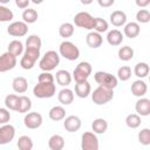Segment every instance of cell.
Listing matches in <instances>:
<instances>
[{"label": "cell", "instance_id": "obj_50", "mask_svg": "<svg viewBox=\"0 0 150 150\" xmlns=\"http://www.w3.org/2000/svg\"><path fill=\"white\" fill-rule=\"evenodd\" d=\"M33 4H35V5H40V4H42L45 0H30Z\"/></svg>", "mask_w": 150, "mask_h": 150}, {"label": "cell", "instance_id": "obj_39", "mask_svg": "<svg viewBox=\"0 0 150 150\" xmlns=\"http://www.w3.org/2000/svg\"><path fill=\"white\" fill-rule=\"evenodd\" d=\"M109 28V23L102 19V18H95V23H94V30L97 33H104Z\"/></svg>", "mask_w": 150, "mask_h": 150}, {"label": "cell", "instance_id": "obj_44", "mask_svg": "<svg viewBox=\"0 0 150 150\" xmlns=\"http://www.w3.org/2000/svg\"><path fill=\"white\" fill-rule=\"evenodd\" d=\"M20 66H21V68H23V69H26V70H29V69H32V68L35 66V62L32 61L30 59L26 57L25 55H22V57H21V60H20Z\"/></svg>", "mask_w": 150, "mask_h": 150}, {"label": "cell", "instance_id": "obj_15", "mask_svg": "<svg viewBox=\"0 0 150 150\" xmlns=\"http://www.w3.org/2000/svg\"><path fill=\"white\" fill-rule=\"evenodd\" d=\"M135 110H136V114H138L139 116H149L150 115V100L143 96L139 97L136 101Z\"/></svg>", "mask_w": 150, "mask_h": 150}, {"label": "cell", "instance_id": "obj_13", "mask_svg": "<svg viewBox=\"0 0 150 150\" xmlns=\"http://www.w3.org/2000/svg\"><path fill=\"white\" fill-rule=\"evenodd\" d=\"M63 128L68 131V132H75V131H79L81 125H82V121L79 116H75V115H70V116H67L66 118H63Z\"/></svg>", "mask_w": 150, "mask_h": 150}, {"label": "cell", "instance_id": "obj_24", "mask_svg": "<svg viewBox=\"0 0 150 150\" xmlns=\"http://www.w3.org/2000/svg\"><path fill=\"white\" fill-rule=\"evenodd\" d=\"M48 116L52 121L59 122V121H62L66 117V110L61 105H54L53 108H50V110L48 112Z\"/></svg>", "mask_w": 150, "mask_h": 150}, {"label": "cell", "instance_id": "obj_34", "mask_svg": "<svg viewBox=\"0 0 150 150\" xmlns=\"http://www.w3.org/2000/svg\"><path fill=\"white\" fill-rule=\"evenodd\" d=\"M42 46L41 38L36 34H32L26 39V48H34V49H40Z\"/></svg>", "mask_w": 150, "mask_h": 150}, {"label": "cell", "instance_id": "obj_8", "mask_svg": "<svg viewBox=\"0 0 150 150\" xmlns=\"http://www.w3.org/2000/svg\"><path fill=\"white\" fill-rule=\"evenodd\" d=\"M81 148L82 150H98L100 143L95 132L86 131L81 136Z\"/></svg>", "mask_w": 150, "mask_h": 150}, {"label": "cell", "instance_id": "obj_20", "mask_svg": "<svg viewBox=\"0 0 150 150\" xmlns=\"http://www.w3.org/2000/svg\"><path fill=\"white\" fill-rule=\"evenodd\" d=\"M12 88L18 94H23L28 89V81L23 76H16L12 82Z\"/></svg>", "mask_w": 150, "mask_h": 150}, {"label": "cell", "instance_id": "obj_6", "mask_svg": "<svg viewBox=\"0 0 150 150\" xmlns=\"http://www.w3.org/2000/svg\"><path fill=\"white\" fill-rule=\"evenodd\" d=\"M91 71H93L91 64L87 61H82L75 67V69L73 71V79L75 80V82L87 81L88 77L90 76Z\"/></svg>", "mask_w": 150, "mask_h": 150}, {"label": "cell", "instance_id": "obj_28", "mask_svg": "<svg viewBox=\"0 0 150 150\" xmlns=\"http://www.w3.org/2000/svg\"><path fill=\"white\" fill-rule=\"evenodd\" d=\"M32 109V101L28 96H19V104H18V109L16 111L20 114H26Z\"/></svg>", "mask_w": 150, "mask_h": 150}, {"label": "cell", "instance_id": "obj_12", "mask_svg": "<svg viewBox=\"0 0 150 150\" xmlns=\"http://www.w3.org/2000/svg\"><path fill=\"white\" fill-rule=\"evenodd\" d=\"M15 137V128L12 124H1L0 127V145L11 143Z\"/></svg>", "mask_w": 150, "mask_h": 150}, {"label": "cell", "instance_id": "obj_1", "mask_svg": "<svg viewBox=\"0 0 150 150\" xmlns=\"http://www.w3.org/2000/svg\"><path fill=\"white\" fill-rule=\"evenodd\" d=\"M60 63V55L55 50H48L39 61V67L42 71H52Z\"/></svg>", "mask_w": 150, "mask_h": 150}, {"label": "cell", "instance_id": "obj_37", "mask_svg": "<svg viewBox=\"0 0 150 150\" xmlns=\"http://www.w3.org/2000/svg\"><path fill=\"white\" fill-rule=\"evenodd\" d=\"M14 18V13L12 9L6 7L5 5H0V22H9Z\"/></svg>", "mask_w": 150, "mask_h": 150}, {"label": "cell", "instance_id": "obj_19", "mask_svg": "<svg viewBox=\"0 0 150 150\" xmlns=\"http://www.w3.org/2000/svg\"><path fill=\"white\" fill-rule=\"evenodd\" d=\"M110 23L115 27H122L127 23V14L123 11H114L110 14Z\"/></svg>", "mask_w": 150, "mask_h": 150}, {"label": "cell", "instance_id": "obj_26", "mask_svg": "<svg viewBox=\"0 0 150 150\" xmlns=\"http://www.w3.org/2000/svg\"><path fill=\"white\" fill-rule=\"evenodd\" d=\"M91 129L97 135H101V134H104L108 129V122L104 120V118H95L91 123Z\"/></svg>", "mask_w": 150, "mask_h": 150}, {"label": "cell", "instance_id": "obj_42", "mask_svg": "<svg viewBox=\"0 0 150 150\" xmlns=\"http://www.w3.org/2000/svg\"><path fill=\"white\" fill-rule=\"evenodd\" d=\"M23 55L28 59H30L32 61L36 62L38 59L40 57V49H34V48H26L23 50Z\"/></svg>", "mask_w": 150, "mask_h": 150}, {"label": "cell", "instance_id": "obj_16", "mask_svg": "<svg viewBox=\"0 0 150 150\" xmlns=\"http://www.w3.org/2000/svg\"><path fill=\"white\" fill-rule=\"evenodd\" d=\"M130 90H131V94H132L134 96H136V97H142V96H144V95L146 94V91H148V86H146V83H145L142 79H138V80H136V81L132 82Z\"/></svg>", "mask_w": 150, "mask_h": 150}, {"label": "cell", "instance_id": "obj_38", "mask_svg": "<svg viewBox=\"0 0 150 150\" xmlns=\"http://www.w3.org/2000/svg\"><path fill=\"white\" fill-rule=\"evenodd\" d=\"M131 77V68L129 66H122L117 70V80L120 81H128Z\"/></svg>", "mask_w": 150, "mask_h": 150}, {"label": "cell", "instance_id": "obj_43", "mask_svg": "<svg viewBox=\"0 0 150 150\" xmlns=\"http://www.w3.org/2000/svg\"><path fill=\"white\" fill-rule=\"evenodd\" d=\"M11 120V112L7 108H0V124H6Z\"/></svg>", "mask_w": 150, "mask_h": 150}, {"label": "cell", "instance_id": "obj_7", "mask_svg": "<svg viewBox=\"0 0 150 150\" xmlns=\"http://www.w3.org/2000/svg\"><path fill=\"white\" fill-rule=\"evenodd\" d=\"M73 20H74V25L80 28L88 29V30L94 29L95 18L91 16L88 12H79L77 14H75Z\"/></svg>", "mask_w": 150, "mask_h": 150}, {"label": "cell", "instance_id": "obj_3", "mask_svg": "<svg viewBox=\"0 0 150 150\" xmlns=\"http://www.w3.org/2000/svg\"><path fill=\"white\" fill-rule=\"evenodd\" d=\"M59 53L68 61H75L80 57V49L79 47L73 43L71 41H62L59 46Z\"/></svg>", "mask_w": 150, "mask_h": 150}, {"label": "cell", "instance_id": "obj_18", "mask_svg": "<svg viewBox=\"0 0 150 150\" xmlns=\"http://www.w3.org/2000/svg\"><path fill=\"white\" fill-rule=\"evenodd\" d=\"M91 93V86L88 81L76 82L75 84V95L80 98H86Z\"/></svg>", "mask_w": 150, "mask_h": 150}, {"label": "cell", "instance_id": "obj_45", "mask_svg": "<svg viewBox=\"0 0 150 150\" xmlns=\"http://www.w3.org/2000/svg\"><path fill=\"white\" fill-rule=\"evenodd\" d=\"M38 82H54V76L50 71H42L38 77Z\"/></svg>", "mask_w": 150, "mask_h": 150}, {"label": "cell", "instance_id": "obj_46", "mask_svg": "<svg viewBox=\"0 0 150 150\" xmlns=\"http://www.w3.org/2000/svg\"><path fill=\"white\" fill-rule=\"evenodd\" d=\"M29 2H30V0H15L16 7H19V8H21V9L27 8L28 5H29Z\"/></svg>", "mask_w": 150, "mask_h": 150}, {"label": "cell", "instance_id": "obj_14", "mask_svg": "<svg viewBox=\"0 0 150 150\" xmlns=\"http://www.w3.org/2000/svg\"><path fill=\"white\" fill-rule=\"evenodd\" d=\"M86 43L89 48H93V49H96L98 47L102 46L103 43V38L101 35V33H97V32H89L86 36Z\"/></svg>", "mask_w": 150, "mask_h": 150}, {"label": "cell", "instance_id": "obj_47", "mask_svg": "<svg viewBox=\"0 0 150 150\" xmlns=\"http://www.w3.org/2000/svg\"><path fill=\"white\" fill-rule=\"evenodd\" d=\"M97 4L101 7L108 8V7H110V6H112L115 4V0H97Z\"/></svg>", "mask_w": 150, "mask_h": 150}, {"label": "cell", "instance_id": "obj_27", "mask_svg": "<svg viewBox=\"0 0 150 150\" xmlns=\"http://www.w3.org/2000/svg\"><path fill=\"white\" fill-rule=\"evenodd\" d=\"M23 43L20 41V40H13L8 43V47H7V52H9L11 54H13L14 56H20L22 53H23Z\"/></svg>", "mask_w": 150, "mask_h": 150}, {"label": "cell", "instance_id": "obj_51", "mask_svg": "<svg viewBox=\"0 0 150 150\" xmlns=\"http://www.w3.org/2000/svg\"><path fill=\"white\" fill-rule=\"evenodd\" d=\"M11 0H0V4H2V5H6V4H8Z\"/></svg>", "mask_w": 150, "mask_h": 150}, {"label": "cell", "instance_id": "obj_49", "mask_svg": "<svg viewBox=\"0 0 150 150\" xmlns=\"http://www.w3.org/2000/svg\"><path fill=\"white\" fill-rule=\"evenodd\" d=\"M80 1H81V4H82V5H90L94 0H80Z\"/></svg>", "mask_w": 150, "mask_h": 150}, {"label": "cell", "instance_id": "obj_36", "mask_svg": "<svg viewBox=\"0 0 150 150\" xmlns=\"http://www.w3.org/2000/svg\"><path fill=\"white\" fill-rule=\"evenodd\" d=\"M18 104H19V96L14 95V94H9L5 97V105L7 109L9 110H15L18 109Z\"/></svg>", "mask_w": 150, "mask_h": 150}, {"label": "cell", "instance_id": "obj_22", "mask_svg": "<svg viewBox=\"0 0 150 150\" xmlns=\"http://www.w3.org/2000/svg\"><path fill=\"white\" fill-rule=\"evenodd\" d=\"M123 39H124V36H123L122 32L118 29H111L107 34V41L110 46H120L122 43Z\"/></svg>", "mask_w": 150, "mask_h": 150}, {"label": "cell", "instance_id": "obj_32", "mask_svg": "<svg viewBox=\"0 0 150 150\" xmlns=\"http://www.w3.org/2000/svg\"><path fill=\"white\" fill-rule=\"evenodd\" d=\"M16 145L20 150H32L33 146H34V143L32 141V138L27 135H22L19 137L18 142H16Z\"/></svg>", "mask_w": 150, "mask_h": 150}, {"label": "cell", "instance_id": "obj_21", "mask_svg": "<svg viewBox=\"0 0 150 150\" xmlns=\"http://www.w3.org/2000/svg\"><path fill=\"white\" fill-rule=\"evenodd\" d=\"M57 100L63 105H69L74 101V91L69 88H63L57 94Z\"/></svg>", "mask_w": 150, "mask_h": 150}, {"label": "cell", "instance_id": "obj_10", "mask_svg": "<svg viewBox=\"0 0 150 150\" xmlns=\"http://www.w3.org/2000/svg\"><path fill=\"white\" fill-rule=\"evenodd\" d=\"M42 122H43L42 115L36 112V111L27 112L23 117V124L28 129H38V128L41 127Z\"/></svg>", "mask_w": 150, "mask_h": 150}, {"label": "cell", "instance_id": "obj_40", "mask_svg": "<svg viewBox=\"0 0 150 150\" xmlns=\"http://www.w3.org/2000/svg\"><path fill=\"white\" fill-rule=\"evenodd\" d=\"M138 142L142 145H149L150 144V129L149 128H143L138 135H137Z\"/></svg>", "mask_w": 150, "mask_h": 150}, {"label": "cell", "instance_id": "obj_5", "mask_svg": "<svg viewBox=\"0 0 150 150\" xmlns=\"http://www.w3.org/2000/svg\"><path fill=\"white\" fill-rule=\"evenodd\" d=\"M94 80L96 83H98V86H103L109 89H115L118 83V80L115 75L102 70H98L94 74Z\"/></svg>", "mask_w": 150, "mask_h": 150}, {"label": "cell", "instance_id": "obj_29", "mask_svg": "<svg viewBox=\"0 0 150 150\" xmlns=\"http://www.w3.org/2000/svg\"><path fill=\"white\" fill-rule=\"evenodd\" d=\"M150 71V67L146 62H138L136 63L135 68H134V74L138 77V79H144L149 75Z\"/></svg>", "mask_w": 150, "mask_h": 150}, {"label": "cell", "instance_id": "obj_9", "mask_svg": "<svg viewBox=\"0 0 150 150\" xmlns=\"http://www.w3.org/2000/svg\"><path fill=\"white\" fill-rule=\"evenodd\" d=\"M7 33L14 38H22L28 33V25L25 21H14L7 27Z\"/></svg>", "mask_w": 150, "mask_h": 150}, {"label": "cell", "instance_id": "obj_33", "mask_svg": "<svg viewBox=\"0 0 150 150\" xmlns=\"http://www.w3.org/2000/svg\"><path fill=\"white\" fill-rule=\"evenodd\" d=\"M118 59L122 60V61H130L132 57H134V49L130 47V46H123L118 49Z\"/></svg>", "mask_w": 150, "mask_h": 150}, {"label": "cell", "instance_id": "obj_31", "mask_svg": "<svg viewBox=\"0 0 150 150\" xmlns=\"http://www.w3.org/2000/svg\"><path fill=\"white\" fill-rule=\"evenodd\" d=\"M74 32H75V27H74V25L70 23V22H63V23L60 25V27H59V34H60V36L63 38V39H68V38H70V36H73Z\"/></svg>", "mask_w": 150, "mask_h": 150}, {"label": "cell", "instance_id": "obj_2", "mask_svg": "<svg viewBox=\"0 0 150 150\" xmlns=\"http://www.w3.org/2000/svg\"><path fill=\"white\" fill-rule=\"evenodd\" d=\"M55 93L56 87L54 82H38L33 88V94L36 98H50Z\"/></svg>", "mask_w": 150, "mask_h": 150}, {"label": "cell", "instance_id": "obj_11", "mask_svg": "<svg viewBox=\"0 0 150 150\" xmlns=\"http://www.w3.org/2000/svg\"><path fill=\"white\" fill-rule=\"evenodd\" d=\"M16 66V56L11 54L9 52H6L0 55V73H6Z\"/></svg>", "mask_w": 150, "mask_h": 150}, {"label": "cell", "instance_id": "obj_48", "mask_svg": "<svg viewBox=\"0 0 150 150\" xmlns=\"http://www.w3.org/2000/svg\"><path fill=\"white\" fill-rule=\"evenodd\" d=\"M135 4L139 8H145L150 5V0H135Z\"/></svg>", "mask_w": 150, "mask_h": 150}, {"label": "cell", "instance_id": "obj_23", "mask_svg": "<svg viewBox=\"0 0 150 150\" xmlns=\"http://www.w3.org/2000/svg\"><path fill=\"white\" fill-rule=\"evenodd\" d=\"M55 79H56V82L62 86V87H67L70 84L71 80H73V76L70 75V73L68 70H64V69H60L56 71L55 74Z\"/></svg>", "mask_w": 150, "mask_h": 150}, {"label": "cell", "instance_id": "obj_25", "mask_svg": "<svg viewBox=\"0 0 150 150\" xmlns=\"http://www.w3.org/2000/svg\"><path fill=\"white\" fill-rule=\"evenodd\" d=\"M48 146L50 150H62L64 148V138L61 135H53L48 141Z\"/></svg>", "mask_w": 150, "mask_h": 150}, {"label": "cell", "instance_id": "obj_4", "mask_svg": "<svg viewBox=\"0 0 150 150\" xmlns=\"http://www.w3.org/2000/svg\"><path fill=\"white\" fill-rule=\"evenodd\" d=\"M112 97H114V89H109L103 86H98L91 93V100L97 105L107 104L112 100Z\"/></svg>", "mask_w": 150, "mask_h": 150}, {"label": "cell", "instance_id": "obj_17", "mask_svg": "<svg viewBox=\"0 0 150 150\" xmlns=\"http://www.w3.org/2000/svg\"><path fill=\"white\" fill-rule=\"evenodd\" d=\"M141 33V26L138 22H128L124 25V28H123V34L129 38V39H135Z\"/></svg>", "mask_w": 150, "mask_h": 150}, {"label": "cell", "instance_id": "obj_35", "mask_svg": "<svg viewBox=\"0 0 150 150\" xmlns=\"http://www.w3.org/2000/svg\"><path fill=\"white\" fill-rule=\"evenodd\" d=\"M141 123H142V121H141V116L138 114H129L125 117V124L128 128L136 129L141 125Z\"/></svg>", "mask_w": 150, "mask_h": 150}, {"label": "cell", "instance_id": "obj_41", "mask_svg": "<svg viewBox=\"0 0 150 150\" xmlns=\"http://www.w3.org/2000/svg\"><path fill=\"white\" fill-rule=\"evenodd\" d=\"M136 20L138 23H148L150 21V12L148 9H139L136 13Z\"/></svg>", "mask_w": 150, "mask_h": 150}, {"label": "cell", "instance_id": "obj_30", "mask_svg": "<svg viewBox=\"0 0 150 150\" xmlns=\"http://www.w3.org/2000/svg\"><path fill=\"white\" fill-rule=\"evenodd\" d=\"M21 16H22V21H25L27 25H29V23L36 22V20H38V18H39V14H38V12H36L35 9L27 7V8L23 9Z\"/></svg>", "mask_w": 150, "mask_h": 150}]
</instances>
